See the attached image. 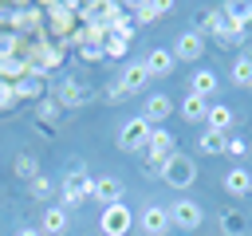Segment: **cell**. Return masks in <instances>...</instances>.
<instances>
[{
	"label": "cell",
	"mask_w": 252,
	"mask_h": 236,
	"mask_svg": "<svg viewBox=\"0 0 252 236\" xmlns=\"http://www.w3.org/2000/svg\"><path fill=\"white\" fill-rule=\"evenodd\" d=\"M67 228H71V216H67L63 205H47V208L39 212V232H43V236H63Z\"/></svg>",
	"instance_id": "2e32d148"
},
{
	"label": "cell",
	"mask_w": 252,
	"mask_h": 236,
	"mask_svg": "<svg viewBox=\"0 0 252 236\" xmlns=\"http://www.w3.org/2000/svg\"><path fill=\"white\" fill-rule=\"evenodd\" d=\"M55 102H59V110L87 106V102H91V87H87L79 75H63V79L55 83Z\"/></svg>",
	"instance_id": "ba28073f"
},
{
	"label": "cell",
	"mask_w": 252,
	"mask_h": 236,
	"mask_svg": "<svg viewBox=\"0 0 252 236\" xmlns=\"http://www.w3.org/2000/svg\"><path fill=\"white\" fill-rule=\"evenodd\" d=\"M28 67H39L43 75L59 71V67H63V43H55V39H39V43H32V51H28Z\"/></svg>",
	"instance_id": "30bf717a"
},
{
	"label": "cell",
	"mask_w": 252,
	"mask_h": 236,
	"mask_svg": "<svg viewBox=\"0 0 252 236\" xmlns=\"http://www.w3.org/2000/svg\"><path fill=\"white\" fill-rule=\"evenodd\" d=\"M169 51H173V59H177V63H197V59L205 55V35H201L197 28H193V31H181V35H177V43H173Z\"/></svg>",
	"instance_id": "4fadbf2b"
},
{
	"label": "cell",
	"mask_w": 252,
	"mask_h": 236,
	"mask_svg": "<svg viewBox=\"0 0 252 236\" xmlns=\"http://www.w3.org/2000/svg\"><path fill=\"white\" fill-rule=\"evenodd\" d=\"M224 146H228V138H224V134H217V130H205V134L197 138V149H201L205 157H217V153H224Z\"/></svg>",
	"instance_id": "4316f807"
},
{
	"label": "cell",
	"mask_w": 252,
	"mask_h": 236,
	"mask_svg": "<svg viewBox=\"0 0 252 236\" xmlns=\"http://www.w3.org/2000/svg\"><path fill=\"white\" fill-rule=\"evenodd\" d=\"M228 79H232V87H252V51H244V55L232 59Z\"/></svg>",
	"instance_id": "484cf974"
},
{
	"label": "cell",
	"mask_w": 252,
	"mask_h": 236,
	"mask_svg": "<svg viewBox=\"0 0 252 236\" xmlns=\"http://www.w3.org/2000/svg\"><path fill=\"white\" fill-rule=\"evenodd\" d=\"M217 87H220V79H217V71H209V67H197V71L189 75V94H201V98H209Z\"/></svg>",
	"instance_id": "7402d4cb"
},
{
	"label": "cell",
	"mask_w": 252,
	"mask_h": 236,
	"mask_svg": "<svg viewBox=\"0 0 252 236\" xmlns=\"http://www.w3.org/2000/svg\"><path fill=\"white\" fill-rule=\"evenodd\" d=\"M126 51H130V39H122V35H110V31H106V39H102V55H106V59H122Z\"/></svg>",
	"instance_id": "f546056e"
},
{
	"label": "cell",
	"mask_w": 252,
	"mask_h": 236,
	"mask_svg": "<svg viewBox=\"0 0 252 236\" xmlns=\"http://www.w3.org/2000/svg\"><path fill=\"white\" fill-rule=\"evenodd\" d=\"M59 193H63V208H67V212L79 208L83 201H91V177H87V169H83L79 161L59 177Z\"/></svg>",
	"instance_id": "277c9868"
},
{
	"label": "cell",
	"mask_w": 252,
	"mask_h": 236,
	"mask_svg": "<svg viewBox=\"0 0 252 236\" xmlns=\"http://www.w3.org/2000/svg\"><path fill=\"white\" fill-rule=\"evenodd\" d=\"M16 236H43V232H39V228H20Z\"/></svg>",
	"instance_id": "8d00e7d4"
},
{
	"label": "cell",
	"mask_w": 252,
	"mask_h": 236,
	"mask_svg": "<svg viewBox=\"0 0 252 236\" xmlns=\"http://www.w3.org/2000/svg\"><path fill=\"white\" fill-rule=\"evenodd\" d=\"M173 153H177V138H173V130H165V126H154V134H150V146H146V153H142V169H146L150 177H158V173H161V165H165Z\"/></svg>",
	"instance_id": "7a4b0ae2"
},
{
	"label": "cell",
	"mask_w": 252,
	"mask_h": 236,
	"mask_svg": "<svg viewBox=\"0 0 252 236\" xmlns=\"http://www.w3.org/2000/svg\"><path fill=\"white\" fill-rule=\"evenodd\" d=\"M16 106V87L8 79H0V110H12Z\"/></svg>",
	"instance_id": "1f68e13d"
},
{
	"label": "cell",
	"mask_w": 252,
	"mask_h": 236,
	"mask_svg": "<svg viewBox=\"0 0 252 236\" xmlns=\"http://www.w3.org/2000/svg\"><path fill=\"white\" fill-rule=\"evenodd\" d=\"M55 189H59V181H55V177H47V173H39L35 181H28L32 201H51V197H55Z\"/></svg>",
	"instance_id": "83f0119b"
},
{
	"label": "cell",
	"mask_w": 252,
	"mask_h": 236,
	"mask_svg": "<svg viewBox=\"0 0 252 236\" xmlns=\"http://www.w3.org/2000/svg\"><path fill=\"white\" fill-rule=\"evenodd\" d=\"M205 39H224V31H228V20H224V8H209L205 16H201V28H197Z\"/></svg>",
	"instance_id": "ffe728a7"
},
{
	"label": "cell",
	"mask_w": 252,
	"mask_h": 236,
	"mask_svg": "<svg viewBox=\"0 0 252 236\" xmlns=\"http://www.w3.org/2000/svg\"><path fill=\"white\" fill-rule=\"evenodd\" d=\"M138 228H142V236H165L173 228L169 224V208L165 205H146L138 212Z\"/></svg>",
	"instance_id": "7c38bea8"
},
{
	"label": "cell",
	"mask_w": 252,
	"mask_h": 236,
	"mask_svg": "<svg viewBox=\"0 0 252 236\" xmlns=\"http://www.w3.org/2000/svg\"><path fill=\"white\" fill-rule=\"evenodd\" d=\"M79 59H83V63H102L106 55H102V47H91V43H87V47H79Z\"/></svg>",
	"instance_id": "836d02e7"
},
{
	"label": "cell",
	"mask_w": 252,
	"mask_h": 236,
	"mask_svg": "<svg viewBox=\"0 0 252 236\" xmlns=\"http://www.w3.org/2000/svg\"><path fill=\"white\" fill-rule=\"evenodd\" d=\"M224 153H228V157H244V153H248V142H244V138H228Z\"/></svg>",
	"instance_id": "e575fe53"
},
{
	"label": "cell",
	"mask_w": 252,
	"mask_h": 236,
	"mask_svg": "<svg viewBox=\"0 0 252 236\" xmlns=\"http://www.w3.org/2000/svg\"><path fill=\"white\" fill-rule=\"evenodd\" d=\"M169 114H173V98H169V94H150V98H146L142 118H146L150 126H154V122L161 126V118H169Z\"/></svg>",
	"instance_id": "603a6c76"
},
{
	"label": "cell",
	"mask_w": 252,
	"mask_h": 236,
	"mask_svg": "<svg viewBox=\"0 0 252 236\" xmlns=\"http://www.w3.org/2000/svg\"><path fill=\"white\" fill-rule=\"evenodd\" d=\"M158 177H161L169 189H189V185L197 181V161H193L189 153H181V149H177V153L161 165V173H158Z\"/></svg>",
	"instance_id": "8992f818"
},
{
	"label": "cell",
	"mask_w": 252,
	"mask_h": 236,
	"mask_svg": "<svg viewBox=\"0 0 252 236\" xmlns=\"http://www.w3.org/2000/svg\"><path fill=\"white\" fill-rule=\"evenodd\" d=\"M150 134H154V126H150L142 114H138V118H126L122 130H118V149H126V153H146Z\"/></svg>",
	"instance_id": "52a82bcc"
},
{
	"label": "cell",
	"mask_w": 252,
	"mask_h": 236,
	"mask_svg": "<svg viewBox=\"0 0 252 236\" xmlns=\"http://www.w3.org/2000/svg\"><path fill=\"white\" fill-rule=\"evenodd\" d=\"M98 228H102V236H126V232L134 228V212H130L122 201H114V205H106V208H102Z\"/></svg>",
	"instance_id": "8fae6325"
},
{
	"label": "cell",
	"mask_w": 252,
	"mask_h": 236,
	"mask_svg": "<svg viewBox=\"0 0 252 236\" xmlns=\"http://www.w3.org/2000/svg\"><path fill=\"white\" fill-rule=\"evenodd\" d=\"M205 122H209V130H217V134H228V130H232V122H236V114H232V106L217 102V106H209Z\"/></svg>",
	"instance_id": "cb8c5ba5"
},
{
	"label": "cell",
	"mask_w": 252,
	"mask_h": 236,
	"mask_svg": "<svg viewBox=\"0 0 252 236\" xmlns=\"http://www.w3.org/2000/svg\"><path fill=\"white\" fill-rule=\"evenodd\" d=\"M12 87H16V102H28V98H39V94L47 90V75H43L39 67H28V75H24V79H16Z\"/></svg>",
	"instance_id": "5bb4252c"
},
{
	"label": "cell",
	"mask_w": 252,
	"mask_h": 236,
	"mask_svg": "<svg viewBox=\"0 0 252 236\" xmlns=\"http://www.w3.org/2000/svg\"><path fill=\"white\" fill-rule=\"evenodd\" d=\"M169 224L181 228V232H197V228L205 224V208H201L197 201H189V197H177V201L169 205Z\"/></svg>",
	"instance_id": "9c48e42d"
},
{
	"label": "cell",
	"mask_w": 252,
	"mask_h": 236,
	"mask_svg": "<svg viewBox=\"0 0 252 236\" xmlns=\"http://www.w3.org/2000/svg\"><path fill=\"white\" fill-rule=\"evenodd\" d=\"M150 83H154V79H150L146 63H142V59H134V63H126V67L118 71L114 87L106 90V102H122V98H130V94H142Z\"/></svg>",
	"instance_id": "6da1fadb"
},
{
	"label": "cell",
	"mask_w": 252,
	"mask_h": 236,
	"mask_svg": "<svg viewBox=\"0 0 252 236\" xmlns=\"http://www.w3.org/2000/svg\"><path fill=\"white\" fill-rule=\"evenodd\" d=\"M181 114H185V122H205V114H209V98L185 90V98H181Z\"/></svg>",
	"instance_id": "d4e9b609"
},
{
	"label": "cell",
	"mask_w": 252,
	"mask_h": 236,
	"mask_svg": "<svg viewBox=\"0 0 252 236\" xmlns=\"http://www.w3.org/2000/svg\"><path fill=\"white\" fill-rule=\"evenodd\" d=\"M55 114H59V102H55V98L39 102V118H43V122H55Z\"/></svg>",
	"instance_id": "d590c367"
},
{
	"label": "cell",
	"mask_w": 252,
	"mask_h": 236,
	"mask_svg": "<svg viewBox=\"0 0 252 236\" xmlns=\"http://www.w3.org/2000/svg\"><path fill=\"white\" fill-rule=\"evenodd\" d=\"M43 16H47V35H55V43H67L71 31L79 28V20H75V4H59V0H51V4H43Z\"/></svg>",
	"instance_id": "5b68a950"
},
{
	"label": "cell",
	"mask_w": 252,
	"mask_h": 236,
	"mask_svg": "<svg viewBox=\"0 0 252 236\" xmlns=\"http://www.w3.org/2000/svg\"><path fill=\"white\" fill-rule=\"evenodd\" d=\"M220 228H224L228 236H240V232H244V216H240L236 208H224V212H220Z\"/></svg>",
	"instance_id": "4dcf8cb0"
},
{
	"label": "cell",
	"mask_w": 252,
	"mask_h": 236,
	"mask_svg": "<svg viewBox=\"0 0 252 236\" xmlns=\"http://www.w3.org/2000/svg\"><path fill=\"white\" fill-rule=\"evenodd\" d=\"M220 185H224V193H228V197H252V169L232 165V169L220 177Z\"/></svg>",
	"instance_id": "e0dca14e"
},
{
	"label": "cell",
	"mask_w": 252,
	"mask_h": 236,
	"mask_svg": "<svg viewBox=\"0 0 252 236\" xmlns=\"http://www.w3.org/2000/svg\"><path fill=\"white\" fill-rule=\"evenodd\" d=\"M142 63H146L150 79H165V75H169V71L177 67V59H173V51H169V47H154V51H150V55H146Z\"/></svg>",
	"instance_id": "d6986e66"
},
{
	"label": "cell",
	"mask_w": 252,
	"mask_h": 236,
	"mask_svg": "<svg viewBox=\"0 0 252 236\" xmlns=\"http://www.w3.org/2000/svg\"><path fill=\"white\" fill-rule=\"evenodd\" d=\"M244 39H248V31L228 28V31H224V39H220V47H244Z\"/></svg>",
	"instance_id": "d6a6232c"
},
{
	"label": "cell",
	"mask_w": 252,
	"mask_h": 236,
	"mask_svg": "<svg viewBox=\"0 0 252 236\" xmlns=\"http://www.w3.org/2000/svg\"><path fill=\"white\" fill-rule=\"evenodd\" d=\"M169 12H173V4H169V0H142V4H134V8H130L134 24H154V20L169 16Z\"/></svg>",
	"instance_id": "ac0fdd59"
},
{
	"label": "cell",
	"mask_w": 252,
	"mask_h": 236,
	"mask_svg": "<svg viewBox=\"0 0 252 236\" xmlns=\"http://www.w3.org/2000/svg\"><path fill=\"white\" fill-rule=\"evenodd\" d=\"M122 193H126V185L118 177H91V201H98L102 208L114 205V201H122Z\"/></svg>",
	"instance_id": "9a60e30c"
},
{
	"label": "cell",
	"mask_w": 252,
	"mask_h": 236,
	"mask_svg": "<svg viewBox=\"0 0 252 236\" xmlns=\"http://www.w3.org/2000/svg\"><path fill=\"white\" fill-rule=\"evenodd\" d=\"M224 20H228V28L248 31L252 28V0H228L224 4Z\"/></svg>",
	"instance_id": "44dd1931"
},
{
	"label": "cell",
	"mask_w": 252,
	"mask_h": 236,
	"mask_svg": "<svg viewBox=\"0 0 252 236\" xmlns=\"http://www.w3.org/2000/svg\"><path fill=\"white\" fill-rule=\"evenodd\" d=\"M12 169H16L20 181H35V177H39V161H35L32 153H20V157L12 161Z\"/></svg>",
	"instance_id": "f1b7e54d"
},
{
	"label": "cell",
	"mask_w": 252,
	"mask_h": 236,
	"mask_svg": "<svg viewBox=\"0 0 252 236\" xmlns=\"http://www.w3.org/2000/svg\"><path fill=\"white\" fill-rule=\"evenodd\" d=\"M8 28L16 31V35H32V43H39V39H47L43 31H47V16H43V8H35V4H16L12 12H8Z\"/></svg>",
	"instance_id": "3957f363"
}]
</instances>
